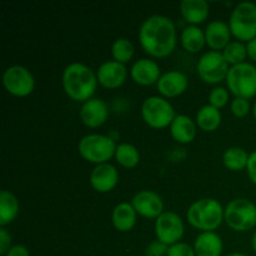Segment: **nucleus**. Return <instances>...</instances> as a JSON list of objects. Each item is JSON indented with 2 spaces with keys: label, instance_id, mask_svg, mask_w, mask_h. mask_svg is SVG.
Instances as JSON below:
<instances>
[{
  "label": "nucleus",
  "instance_id": "1",
  "mask_svg": "<svg viewBox=\"0 0 256 256\" xmlns=\"http://www.w3.org/2000/svg\"><path fill=\"white\" fill-rule=\"evenodd\" d=\"M139 40L142 48L150 56H169L176 46L174 22L164 15H152L144 20L140 26Z\"/></svg>",
  "mask_w": 256,
  "mask_h": 256
},
{
  "label": "nucleus",
  "instance_id": "28",
  "mask_svg": "<svg viewBox=\"0 0 256 256\" xmlns=\"http://www.w3.org/2000/svg\"><path fill=\"white\" fill-rule=\"evenodd\" d=\"M134 45L130 42V40L125 39V38H119L112 42V54L115 62H120V64H125L129 62L134 56Z\"/></svg>",
  "mask_w": 256,
  "mask_h": 256
},
{
  "label": "nucleus",
  "instance_id": "12",
  "mask_svg": "<svg viewBox=\"0 0 256 256\" xmlns=\"http://www.w3.org/2000/svg\"><path fill=\"white\" fill-rule=\"evenodd\" d=\"M132 205L138 214L148 219H158L164 212V202L162 196L152 190H142L135 194L132 200Z\"/></svg>",
  "mask_w": 256,
  "mask_h": 256
},
{
  "label": "nucleus",
  "instance_id": "26",
  "mask_svg": "<svg viewBox=\"0 0 256 256\" xmlns=\"http://www.w3.org/2000/svg\"><path fill=\"white\" fill-rule=\"evenodd\" d=\"M249 156L250 155L244 149L232 146L225 150L224 155H222V162H224L225 168L232 172H242L248 168Z\"/></svg>",
  "mask_w": 256,
  "mask_h": 256
},
{
  "label": "nucleus",
  "instance_id": "16",
  "mask_svg": "<svg viewBox=\"0 0 256 256\" xmlns=\"http://www.w3.org/2000/svg\"><path fill=\"white\" fill-rule=\"evenodd\" d=\"M188 85L189 80L186 75L178 70H172L160 76L158 82V90L162 96L175 98L182 95L188 89Z\"/></svg>",
  "mask_w": 256,
  "mask_h": 256
},
{
  "label": "nucleus",
  "instance_id": "25",
  "mask_svg": "<svg viewBox=\"0 0 256 256\" xmlns=\"http://www.w3.org/2000/svg\"><path fill=\"white\" fill-rule=\"evenodd\" d=\"M196 124L204 132H215L222 124V112L212 105H205L198 112Z\"/></svg>",
  "mask_w": 256,
  "mask_h": 256
},
{
  "label": "nucleus",
  "instance_id": "38",
  "mask_svg": "<svg viewBox=\"0 0 256 256\" xmlns=\"http://www.w3.org/2000/svg\"><path fill=\"white\" fill-rule=\"evenodd\" d=\"M252 249H254V252H256V232H254V235H252Z\"/></svg>",
  "mask_w": 256,
  "mask_h": 256
},
{
  "label": "nucleus",
  "instance_id": "2",
  "mask_svg": "<svg viewBox=\"0 0 256 256\" xmlns=\"http://www.w3.org/2000/svg\"><path fill=\"white\" fill-rule=\"evenodd\" d=\"M98 86V78L89 66L80 62H72L62 72V88L68 96L74 102H88L92 99Z\"/></svg>",
  "mask_w": 256,
  "mask_h": 256
},
{
  "label": "nucleus",
  "instance_id": "29",
  "mask_svg": "<svg viewBox=\"0 0 256 256\" xmlns=\"http://www.w3.org/2000/svg\"><path fill=\"white\" fill-rule=\"evenodd\" d=\"M222 55H224L228 64L232 65V66L242 64V62H245V59L248 56L246 45H244L239 40L230 42V44L222 50Z\"/></svg>",
  "mask_w": 256,
  "mask_h": 256
},
{
  "label": "nucleus",
  "instance_id": "24",
  "mask_svg": "<svg viewBox=\"0 0 256 256\" xmlns=\"http://www.w3.org/2000/svg\"><path fill=\"white\" fill-rule=\"evenodd\" d=\"M180 42H182V48L188 52H192V54L199 52L204 48V45L206 44L205 32H202L200 28L195 26V25H190V26H186L182 30Z\"/></svg>",
  "mask_w": 256,
  "mask_h": 256
},
{
  "label": "nucleus",
  "instance_id": "4",
  "mask_svg": "<svg viewBox=\"0 0 256 256\" xmlns=\"http://www.w3.org/2000/svg\"><path fill=\"white\" fill-rule=\"evenodd\" d=\"M229 28L232 35L239 42H252L256 38V4L252 2H239L230 14Z\"/></svg>",
  "mask_w": 256,
  "mask_h": 256
},
{
  "label": "nucleus",
  "instance_id": "10",
  "mask_svg": "<svg viewBox=\"0 0 256 256\" xmlns=\"http://www.w3.org/2000/svg\"><path fill=\"white\" fill-rule=\"evenodd\" d=\"M2 85L14 96L25 98L34 90L35 80L29 69L22 65H12L2 74Z\"/></svg>",
  "mask_w": 256,
  "mask_h": 256
},
{
  "label": "nucleus",
  "instance_id": "22",
  "mask_svg": "<svg viewBox=\"0 0 256 256\" xmlns=\"http://www.w3.org/2000/svg\"><path fill=\"white\" fill-rule=\"evenodd\" d=\"M136 214L138 212L130 202H120L112 210V225L122 232H130L136 222Z\"/></svg>",
  "mask_w": 256,
  "mask_h": 256
},
{
  "label": "nucleus",
  "instance_id": "14",
  "mask_svg": "<svg viewBox=\"0 0 256 256\" xmlns=\"http://www.w3.org/2000/svg\"><path fill=\"white\" fill-rule=\"evenodd\" d=\"M109 116V108L106 102L98 98L88 100L80 109V119L88 128H99Z\"/></svg>",
  "mask_w": 256,
  "mask_h": 256
},
{
  "label": "nucleus",
  "instance_id": "35",
  "mask_svg": "<svg viewBox=\"0 0 256 256\" xmlns=\"http://www.w3.org/2000/svg\"><path fill=\"white\" fill-rule=\"evenodd\" d=\"M248 175L250 180L256 185V150L252 152L249 156V162H248Z\"/></svg>",
  "mask_w": 256,
  "mask_h": 256
},
{
  "label": "nucleus",
  "instance_id": "21",
  "mask_svg": "<svg viewBox=\"0 0 256 256\" xmlns=\"http://www.w3.org/2000/svg\"><path fill=\"white\" fill-rule=\"evenodd\" d=\"M180 12L185 22L196 26V24L206 20L209 4L205 0H182L180 2Z\"/></svg>",
  "mask_w": 256,
  "mask_h": 256
},
{
  "label": "nucleus",
  "instance_id": "11",
  "mask_svg": "<svg viewBox=\"0 0 256 256\" xmlns=\"http://www.w3.org/2000/svg\"><path fill=\"white\" fill-rule=\"evenodd\" d=\"M184 230L182 218L172 212H164L155 222L156 239L168 246L180 242V239L184 235Z\"/></svg>",
  "mask_w": 256,
  "mask_h": 256
},
{
  "label": "nucleus",
  "instance_id": "8",
  "mask_svg": "<svg viewBox=\"0 0 256 256\" xmlns=\"http://www.w3.org/2000/svg\"><path fill=\"white\" fill-rule=\"evenodd\" d=\"M142 116L150 128L164 129L172 125L176 115L172 105L164 98L150 96L142 102Z\"/></svg>",
  "mask_w": 256,
  "mask_h": 256
},
{
  "label": "nucleus",
  "instance_id": "7",
  "mask_svg": "<svg viewBox=\"0 0 256 256\" xmlns=\"http://www.w3.org/2000/svg\"><path fill=\"white\" fill-rule=\"evenodd\" d=\"M78 149L86 162L100 165L106 164L112 156H115L116 145L110 136L89 134L80 140Z\"/></svg>",
  "mask_w": 256,
  "mask_h": 256
},
{
  "label": "nucleus",
  "instance_id": "33",
  "mask_svg": "<svg viewBox=\"0 0 256 256\" xmlns=\"http://www.w3.org/2000/svg\"><path fill=\"white\" fill-rule=\"evenodd\" d=\"M168 249H169L168 245L156 240V242H152L148 245L145 252H146V256H164L168 254Z\"/></svg>",
  "mask_w": 256,
  "mask_h": 256
},
{
  "label": "nucleus",
  "instance_id": "9",
  "mask_svg": "<svg viewBox=\"0 0 256 256\" xmlns=\"http://www.w3.org/2000/svg\"><path fill=\"white\" fill-rule=\"evenodd\" d=\"M196 69L202 82L206 84H218L226 80L230 68L222 52L210 50L200 58Z\"/></svg>",
  "mask_w": 256,
  "mask_h": 256
},
{
  "label": "nucleus",
  "instance_id": "5",
  "mask_svg": "<svg viewBox=\"0 0 256 256\" xmlns=\"http://www.w3.org/2000/svg\"><path fill=\"white\" fill-rule=\"evenodd\" d=\"M224 220L234 232H249L256 226V205L245 198L232 200L224 210Z\"/></svg>",
  "mask_w": 256,
  "mask_h": 256
},
{
  "label": "nucleus",
  "instance_id": "15",
  "mask_svg": "<svg viewBox=\"0 0 256 256\" xmlns=\"http://www.w3.org/2000/svg\"><path fill=\"white\" fill-rule=\"evenodd\" d=\"M119 172L112 164H100L90 174V184L98 192H109L116 186Z\"/></svg>",
  "mask_w": 256,
  "mask_h": 256
},
{
  "label": "nucleus",
  "instance_id": "13",
  "mask_svg": "<svg viewBox=\"0 0 256 256\" xmlns=\"http://www.w3.org/2000/svg\"><path fill=\"white\" fill-rule=\"evenodd\" d=\"M98 82L106 89H118L125 82L128 78L126 68L124 64L112 60L102 64L96 72Z\"/></svg>",
  "mask_w": 256,
  "mask_h": 256
},
{
  "label": "nucleus",
  "instance_id": "40",
  "mask_svg": "<svg viewBox=\"0 0 256 256\" xmlns=\"http://www.w3.org/2000/svg\"><path fill=\"white\" fill-rule=\"evenodd\" d=\"M252 114H254V118H255V120H256V102H255L254 108H252Z\"/></svg>",
  "mask_w": 256,
  "mask_h": 256
},
{
  "label": "nucleus",
  "instance_id": "37",
  "mask_svg": "<svg viewBox=\"0 0 256 256\" xmlns=\"http://www.w3.org/2000/svg\"><path fill=\"white\" fill-rule=\"evenodd\" d=\"M246 52H248V56H249L252 62H256V38L255 39H252V42H248Z\"/></svg>",
  "mask_w": 256,
  "mask_h": 256
},
{
  "label": "nucleus",
  "instance_id": "6",
  "mask_svg": "<svg viewBox=\"0 0 256 256\" xmlns=\"http://www.w3.org/2000/svg\"><path fill=\"white\" fill-rule=\"evenodd\" d=\"M226 84L236 98L252 99L256 95V66L246 62L234 65L228 72Z\"/></svg>",
  "mask_w": 256,
  "mask_h": 256
},
{
  "label": "nucleus",
  "instance_id": "32",
  "mask_svg": "<svg viewBox=\"0 0 256 256\" xmlns=\"http://www.w3.org/2000/svg\"><path fill=\"white\" fill-rule=\"evenodd\" d=\"M166 256H196L194 248L185 242H176L168 249Z\"/></svg>",
  "mask_w": 256,
  "mask_h": 256
},
{
  "label": "nucleus",
  "instance_id": "17",
  "mask_svg": "<svg viewBox=\"0 0 256 256\" xmlns=\"http://www.w3.org/2000/svg\"><path fill=\"white\" fill-rule=\"evenodd\" d=\"M230 36H232V32H230L229 24L222 20L212 22L205 29L206 45L212 52L224 50L230 44Z\"/></svg>",
  "mask_w": 256,
  "mask_h": 256
},
{
  "label": "nucleus",
  "instance_id": "30",
  "mask_svg": "<svg viewBox=\"0 0 256 256\" xmlns=\"http://www.w3.org/2000/svg\"><path fill=\"white\" fill-rule=\"evenodd\" d=\"M229 102V92L225 88H215L210 92L209 94V105L216 108V109H222Z\"/></svg>",
  "mask_w": 256,
  "mask_h": 256
},
{
  "label": "nucleus",
  "instance_id": "36",
  "mask_svg": "<svg viewBox=\"0 0 256 256\" xmlns=\"http://www.w3.org/2000/svg\"><path fill=\"white\" fill-rule=\"evenodd\" d=\"M5 256H30V252L24 245H14V246L10 248V250Z\"/></svg>",
  "mask_w": 256,
  "mask_h": 256
},
{
  "label": "nucleus",
  "instance_id": "3",
  "mask_svg": "<svg viewBox=\"0 0 256 256\" xmlns=\"http://www.w3.org/2000/svg\"><path fill=\"white\" fill-rule=\"evenodd\" d=\"M224 210L218 200L205 198L188 209L186 219L192 228L202 230V232H214L224 222Z\"/></svg>",
  "mask_w": 256,
  "mask_h": 256
},
{
  "label": "nucleus",
  "instance_id": "23",
  "mask_svg": "<svg viewBox=\"0 0 256 256\" xmlns=\"http://www.w3.org/2000/svg\"><path fill=\"white\" fill-rule=\"evenodd\" d=\"M19 214V202L12 192L2 190L0 192V225L2 228L12 224Z\"/></svg>",
  "mask_w": 256,
  "mask_h": 256
},
{
  "label": "nucleus",
  "instance_id": "31",
  "mask_svg": "<svg viewBox=\"0 0 256 256\" xmlns=\"http://www.w3.org/2000/svg\"><path fill=\"white\" fill-rule=\"evenodd\" d=\"M232 112L236 118H244L250 112V102L249 100L242 99V98H235L232 102Z\"/></svg>",
  "mask_w": 256,
  "mask_h": 256
},
{
  "label": "nucleus",
  "instance_id": "39",
  "mask_svg": "<svg viewBox=\"0 0 256 256\" xmlns=\"http://www.w3.org/2000/svg\"><path fill=\"white\" fill-rule=\"evenodd\" d=\"M226 256H248V255L242 254V252H232V254H229V255H226Z\"/></svg>",
  "mask_w": 256,
  "mask_h": 256
},
{
  "label": "nucleus",
  "instance_id": "19",
  "mask_svg": "<svg viewBox=\"0 0 256 256\" xmlns=\"http://www.w3.org/2000/svg\"><path fill=\"white\" fill-rule=\"evenodd\" d=\"M170 132L175 142L180 144H189L196 136V125L188 115H176L170 125Z\"/></svg>",
  "mask_w": 256,
  "mask_h": 256
},
{
  "label": "nucleus",
  "instance_id": "27",
  "mask_svg": "<svg viewBox=\"0 0 256 256\" xmlns=\"http://www.w3.org/2000/svg\"><path fill=\"white\" fill-rule=\"evenodd\" d=\"M115 159L118 164L122 165V168L126 169H132L136 166L140 162V154L136 148L128 142L118 145L115 150Z\"/></svg>",
  "mask_w": 256,
  "mask_h": 256
},
{
  "label": "nucleus",
  "instance_id": "18",
  "mask_svg": "<svg viewBox=\"0 0 256 256\" xmlns=\"http://www.w3.org/2000/svg\"><path fill=\"white\" fill-rule=\"evenodd\" d=\"M130 74L136 84L144 85V86L152 85L155 82L158 84L160 76H162L159 65L154 60L150 59H140L135 62L130 70Z\"/></svg>",
  "mask_w": 256,
  "mask_h": 256
},
{
  "label": "nucleus",
  "instance_id": "34",
  "mask_svg": "<svg viewBox=\"0 0 256 256\" xmlns=\"http://www.w3.org/2000/svg\"><path fill=\"white\" fill-rule=\"evenodd\" d=\"M10 244H12V235L8 232L5 228L0 229V254L6 255V252L10 250Z\"/></svg>",
  "mask_w": 256,
  "mask_h": 256
},
{
  "label": "nucleus",
  "instance_id": "20",
  "mask_svg": "<svg viewBox=\"0 0 256 256\" xmlns=\"http://www.w3.org/2000/svg\"><path fill=\"white\" fill-rule=\"evenodd\" d=\"M196 256H220L222 252V240L216 232H205L198 235L194 244Z\"/></svg>",
  "mask_w": 256,
  "mask_h": 256
}]
</instances>
